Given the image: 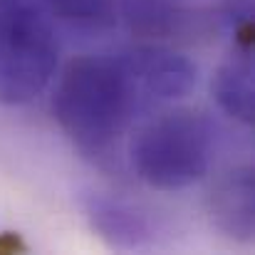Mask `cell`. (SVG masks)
Listing matches in <instances>:
<instances>
[{"label":"cell","mask_w":255,"mask_h":255,"mask_svg":"<svg viewBox=\"0 0 255 255\" xmlns=\"http://www.w3.org/2000/svg\"><path fill=\"white\" fill-rule=\"evenodd\" d=\"M193 85L196 65L166 47L87 55L67 65L55 117L77 149L104 156L139 112L186 97Z\"/></svg>","instance_id":"cell-1"},{"label":"cell","mask_w":255,"mask_h":255,"mask_svg":"<svg viewBox=\"0 0 255 255\" xmlns=\"http://www.w3.org/2000/svg\"><path fill=\"white\" fill-rule=\"evenodd\" d=\"M216 124L193 109H176L149 124L131 146L136 176L159 191H181L201 181L213 161Z\"/></svg>","instance_id":"cell-2"},{"label":"cell","mask_w":255,"mask_h":255,"mask_svg":"<svg viewBox=\"0 0 255 255\" xmlns=\"http://www.w3.org/2000/svg\"><path fill=\"white\" fill-rule=\"evenodd\" d=\"M57 62V40L35 0H0V102L22 104L40 94Z\"/></svg>","instance_id":"cell-3"},{"label":"cell","mask_w":255,"mask_h":255,"mask_svg":"<svg viewBox=\"0 0 255 255\" xmlns=\"http://www.w3.org/2000/svg\"><path fill=\"white\" fill-rule=\"evenodd\" d=\"M82 211L92 231L117 251H144L161 236V223L149 208L107 191H85Z\"/></svg>","instance_id":"cell-4"},{"label":"cell","mask_w":255,"mask_h":255,"mask_svg":"<svg viewBox=\"0 0 255 255\" xmlns=\"http://www.w3.org/2000/svg\"><path fill=\"white\" fill-rule=\"evenodd\" d=\"M129 30L146 40H193L213 25L206 0H119Z\"/></svg>","instance_id":"cell-5"},{"label":"cell","mask_w":255,"mask_h":255,"mask_svg":"<svg viewBox=\"0 0 255 255\" xmlns=\"http://www.w3.org/2000/svg\"><path fill=\"white\" fill-rule=\"evenodd\" d=\"M211 218L231 241L251 243L255 233V176L251 166L228 171L211 193Z\"/></svg>","instance_id":"cell-6"},{"label":"cell","mask_w":255,"mask_h":255,"mask_svg":"<svg viewBox=\"0 0 255 255\" xmlns=\"http://www.w3.org/2000/svg\"><path fill=\"white\" fill-rule=\"evenodd\" d=\"M213 97L218 107L241 124L255 119V70L253 50L233 47L228 60L213 77Z\"/></svg>","instance_id":"cell-7"},{"label":"cell","mask_w":255,"mask_h":255,"mask_svg":"<svg viewBox=\"0 0 255 255\" xmlns=\"http://www.w3.org/2000/svg\"><path fill=\"white\" fill-rule=\"evenodd\" d=\"M45 12L92 30L112 27L117 20V2L114 0H35Z\"/></svg>","instance_id":"cell-8"},{"label":"cell","mask_w":255,"mask_h":255,"mask_svg":"<svg viewBox=\"0 0 255 255\" xmlns=\"http://www.w3.org/2000/svg\"><path fill=\"white\" fill-rule=\"evenodd\" d=\"M213 25L228 35L233 47L253 50L255 45V0H216Z\"/></svg>","instance_id":"cell-9"}]
</instances>
